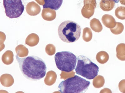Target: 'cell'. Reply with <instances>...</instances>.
<instances>
[{
    "mask_svg": "<svg viewBox=\"0 0 125 93\" xmlns=\"http://www.w3.org/2000/svg\"><path fill=\"white\" fill-rule=\"evenodd\" d=\"M40 5H44V0H35Z\"/></svg>",
    "mask_w": 125,
    "mask_h": 93,
    "instance_id": "d6986e66",
    "label": "cell"
},
{
    "mask_svg": "<svg viewBox=\"0 0 125 93\" xmlns=\"http://www.w3.org/2000/svg\"><path fill=\"white\" fill-rule=\"evenodd\" d=\"M92 37V33L90 28L86 27L84 29L83 31V38L84 41H89L91 39Z\"/></svg>",
    "mask_w": 125,
    "mask_h": 93,
    "instance_id": "e0dca14e",
    "label": "cell"
},
{
    "mask_svg": "<svg viewBox=\"0 0 125 93\" xmlns=\"http://www.w3.org/2000/svg\"><path fill=\"white\" fill-rule=\"evenodd\" d=\"M54 60L57 68L66 72H70L75 69L77 58L71 52L62 51L56 53Z\"/></svg>",
    "mask_w": 125,
    "mask_h": 93,
    "instance_id": "5b68a950",
    "label": "cell"
},
{
    "mask_svg": "<svg viewBox=\"0 0 125 93\" xmlns=\"http://www.w3.org/2000/svg\"><path fill=\"white\" fill-rule=\"evenodd\" d=\"M43 9L50 8L51 9L57 10L61 7L63 0H44Z\"/></svg>",
    "mask_w": 125,
    "mask_h": 93,
    "instance_id": "9c48e42d",
    "label": "cell"
},
{
    "mask_svg": "<svg viewBox=\"0 0 125 93\" xmlns=\"http://www.w3.org/2000/svg\"><path fill=\"white\" fill-rule=\"evenodd\" d=\"M124 26L122 23L117 22L115 27L113 28H110L112 32L115 35H119L121 34L123 31Z\"/></svg>",
    "mask_w": 125,
    "mask_h": 93,
    "instance_id": "2e32d148",
    "label": "cell"
},
{
    "mask_svg": "<svg viewBox=\"0 0 125 93\" xmlns=\"http://www.w3.org/2000/svg\"><path fill=\"white\" fill-rule=\"evenodd\" d=\"M112 0L114 1L115 2V3H119V0Z\"/></svg>",
    "mask_w": 125,
    "mask_h": 93,
    "instance_id": "44dd1931",
    "label": "cell"
},
{
    "mask_svg": "<svg viewBox=\"0 0 125 93\" xmlns=\"http://www.w3.org/2000/svg\"><path fill=\"white\" fill-rule=\"evenodd\" d=\"M119 1L121 4L125 5V0H119Z\"/></svg>",
    "mask_w": 125,
    "mask_h": 93,
    "instance_id": "ffe728a7",
    "label": "cell"
},
{
    "mask_svg": "<svg viewBox=\"0 0 125 93\" xmlns=\"http://www.w3.org/2000/svg\"><path fill=\"white\" fill-rule=\"evenodd\" d=\"M42 16L45 20L53 21L56 17V12L50 8H44L42 10Z\"/></svg>",
    "mask_w": 125,
    "mask_h": 93,
    "instance_id": "8fae6325",
    "label": "cell"
},
{
    "mask_svg": "<svg viewBox=\"0 0 125 93\" xmlns=\"http://www.w3.org/2000/svg\"><path fill=\"white\" fill-rule=\"evenodd\" d=\"M84 6L81 9V14L85 18L90 19L94 14L95 8L96 7V0H84Z\"/></svg>",
    "mask_w": 125,
    "mask_h": 93,
    "instance_id": "52a82bcc",
    "label": "cell"
},
{
    "mask_svg": "<svg viewBox=\"0 0 125 93\" xmlns=\"http://www.w3.org/2000/svg\"><path fill=\"white\" fill-rule=\"evenodd\" d=\"M119 88L121 92L125 93V79L123 80L119 83Z\"/></svg>",
    "mask_w": 125,
    "mask_h": 93,
    "instance_id": "ac0fdd59",
    "label": "cell"
},
{
    "mask_svg": "<svg viewBox=\"0 0 125 93\" xmlns=\"http://www.w3.org/2000/svg\"><path fill=\"white\" fill-rule=\"evenodd\" d=\"M78 62L75 71L76 73L86 79H94L97 76L99 67L86 56H78Z\"/></svg>",
    "mask_w": 125,
    "mask_h": 93,
    "instance_id": "277c9868",
    "label": "cell"
},
{
    "mask_svg": "<svg viewBox=\"0 0 125 93\" xmlns=\"http://www.w3.org/2000/svg\"><path fill=\"white\" fill-rule=\"evenodd\" d=\"M3 5L6 16L10 18H17L24 11L22 0H3Z\"/></svg>",
    "mask_w": 125,
    "mask_h": 93,
    "instance_id": "8992f818",
    "label": "cell"
},
{
    "mask_svg": "<svg viewBox=\"0 0 125 93\" xmlns=\"http://www.w3.org/2000/svg\"><path fill=\"white\" fill-rule=\"evenodd\" d=\"M117 57L120 60L125 61V44L122 43L117 46Z\"/></svg>",
    "mask_w": 125,
    "mask_h": 93,
    "instance_id": "5bb4252c",
    "label": "cell"
},
{
    "mask_svg": "<svg viewBox=\"0 0 125 93\" xmlns=\"http://www.w3.org/2000/svg\"><path fill=\"white\" fill-rule=\"evenodd\" d=\"M16 58L20 70L27 79L37 81L45 77L47 66L42 58L35 56L20 58L17 55Z\"/></svg>",
    "mask_w": 125,
    "mask_h": 93,
    "instance_id": "6da1fadb",
    "label": "cell"
},
{
    "mask_svg": "<svg viewBox=\"0 0 125 93\" xmlns=\"http://www.w3.org/2000/svg\"><path fill=\"white\" fill-rule=\"evenodd\" d=\"M100 7L105 11H109L114 7L115 3L112 0H101L100 3Z\"/></svg>",
    "mask_w": 125,
    "mask_h": 93,
    "instance_id": "7c38bea8",
    "label": "cell"
},
{
    "mask_svg": "<svg viewBox=\"0 0 125 93\" xmlns=\"http://www.w3.org/2000/svg\"><path fill=\"white\" fill-rule=\"evenodd\" d=\"M41 9L38 4L33 1L28 3L26 7L27 13L31 16H35L40 14Z\"/></svg>",
    "mask_w": 125,
    "mask_h": 93,
    "instance_id": "ba28073f",
    "label": "cell"
},
{
    "mask_svg": "<svg viewBox=\"0 0 125 93\" xmlns=\"http://www.w3.org/2000/svg\"><path fill=\"white\" fill-rule=\"evenodd\" d=\"M81 28L77 23L67 20L62 22L58 28V34L61 40L64 42H74L80 38Z\"/></svg>",
    "mask_w": 125,
    "mask_h": 93,
    "instance_id": "3957f363",
    "label": "cell"
},
{
    "mask_svg": "<svg viewBox=\"0 0 125 93\" xmlns=\"http://www.w3.org/2000/svg\"><path fill=\"white\" fill-rule=\"evenodd\" d=\"M90 84V81L76 75L61 82L58 89L62 93H84L87 90Z\"/></svg>",
    "mask_w": 125,
    "mask_h": 93,
    "instance_id": "7a4b0ae2",
    "label": "cell"
},
{
    "mask_svg": "<svg viewBox=\"0 0 125 93\" xmlns=\"http://www.w3.org/2000/svg\"><path fill=\"white\" fill-rule=\"evenodd\" d=\"M102 21L104 25L109 28L115 27L117 22L113 16L109 14H105L102 18Z\"/></svg>",
    "mask_w": 125,
    "mask_h": 93,
    "instance_id": "30bf717a",
    "label": "cell"
},
{
    "mask_svg": "<svg viewBox=\"0 0 125 93\" xmlns=\"http://www.w3.org/2000/svg\"><path fill=\"white\" fill-rule=\"evenodd\" d=\"M115 15L117 17L122 20L125 19V7L119 6L115 10Z\"/></svg>",
    "mask_w": 125,
    "mask_h": 93,
    "instance_id": "9a60e30c",
    "label": "cell"
},
{
    "mask_svg": "<svg viewBox=\"0 0 125 93\" xmlns=\"http://www.w3.org/2000/svg\"><path fill=\"white\" fill-rule=\"evenodd\" d=\"M90 24L93 30L96 32H100L102 30V26L100 21L96 18H94L91 20Z\"/></svg>",
    "mask_w": 125,
    "mask_h": 93,
    "instance_id": "4fadbf2b",
    "label": "cell"
}]
</instances>
